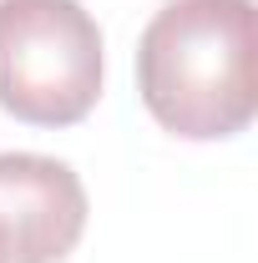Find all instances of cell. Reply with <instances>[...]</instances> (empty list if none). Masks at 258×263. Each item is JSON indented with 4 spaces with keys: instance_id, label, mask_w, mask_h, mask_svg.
Returning <instances> with one entry per match:
<instances>
[{
    "instance_id": "6da1fadb",
    "label": "cell",
    "mask_w": 258,
    "mask_h": 263,
    "mask_svg": "<svg viewBox=\"0 0 258 263\" xmlns=\"http://www.w3.org/2000/svg\"><path fill=\"white\" fill-rule=\"evenodd\" d=\"M137 91L167 132L218 142L253 122V0H167L137 41Z\"/></svg>"
},
{
    "instance_id": "7a4b0ae2",
    "label": "cell",
    "mask_w": 258,
    "mask_h": 263,
    "mask_svg": "<svg viewBox=\"0 0 258 263\" xmlns=\"http://www.w3.org/2000/svg\"><path fill=\"white\" fill-rule=\"evenodd\" d=\"M101 97V31L81 0H0V106L71 127Z\"/></svg>"
},
{
    "instance_id": "3957f363",
    "label": "cell",
    "mask_w": 258,
    "mask_h": 263,
    "mask_svg": "<svg viewBox=\"0 0 258 263\" xmlns=\"http://www.w3.org/2000/svg\"><path fill=\"white\" fill-rule=\"evenodd\" d=\"M86 228V187L56 157L0 152V263H61Z\"/></svg>"
}]
</instances>
